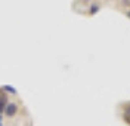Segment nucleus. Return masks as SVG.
<instances>
[{"instance_id":"f03ea898","label":"nucleus","mask_w":130,"mask_h":126,"mask_svg":"<svg viewBox=\"0 0 130 126\" xmlns=\"http://www.w3.org/2000/svg\"><path fill=\"white\" fill-rule=\"evenodd\" d=\"M99 9H101V5H99V3H93V5H90L89 15H95V13H98Z\"/></svg>"},{"instance_id":"423d86ee","label":"nucleus","mask_w":130,"mask_h":126,"mask_svg":"<svg viewBox=\"0 0 130 126\" xmlns=\"http://www.w3.org/2000/svg\"><path fill=\"white\" fill-rule=\"evenodd\" d=\"M83 2H90V0H83Z\"/></svg>"},{"instance_id":"7ed1b4c3","label":"nucleus","mask_w":130,"mask_h":126,"mask_svg":"<svg viewBox=\"0 0 130 126\" xmlns=\"http://www.w3.org/2000/svg\"><path fill=\"white\" fill-rule=\"evenodd\" d=\"M123 120L130 126V114H129V113H124V111H123Z\"/></svg>"},{"instance_id":"39448f33","label":"nucleus","mask_w":130,"mask_h":126,"mask_svg":"<svg viewBox=\"0 0 130 126\" xmlns=\"http://www.w3.org/2000/svg\"><path fill=\"white\" fill-rule=\"evenodd\" d=\"M126 15H127V18H130V10L127 12V13H126Z\"/></svg>"},{"instance_id":"f257e3e1","label":"nucleus","mask_w":130,"mask_h":126,"mask_svg":"<svg viewBox=\"0 0 130 126\" xmlns=\"http://www.w3.org/2000/svg\"><path fill=\"white\" fill-rule=\"evenodd\" d=\"M16 111H18V105H16L15 102H9L8 107H6V114H8L9 117H12V116H15Z\"/></svg>"},{"instance_id":"20e7f679","label":"nucleus","mask_w":130,"mask_h":126,"mask_svg":"<svg viewBox=\"0 0 130 126\" xmlns=\"http://www.w3.org/2000/svg\"><path fill=\"white\" fill-rule=\"evenodd\" d=\"M126 107H127V108L124 110V113H129V114H130V102H127V105H126Z\"/></svg>"}]
</instances>
